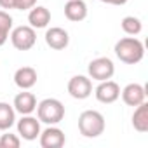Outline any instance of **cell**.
<instances>
[{
	"instance_id": "24",
	"label": "cell",
	"mask_w": 148,
	"mask_h": 148,
	"mask_svg": "<svg viewBox=\"0 0 148 148\" xmlns=\"http://www.w3.org/2000/svg\"><path fill=\"white\" fill-rule=\"evenodd\" d=\"M7 38H9V33H2V32H0V47L7 42Z\"/></svg>"
},
{
	"instance_id": "14",
	"label": "cell",
	"mask_w": 148,
	"mask_h": 148,
	"mask_svg": "<svg viewBox=\"0 0 148 148\" xmlns=\"http://www.w3.org/2000/svg\"><path fill=\"white\" fill-rule=\"evenodd\" d=\"M64 16L73 23L84 21L87 18V4L84 0H68L64 4Z\"/></svg>"
},
{
	"instance_id": "1",
	"label": "cell",
	"mask_w": 148,
	"mask_h": 148,
	"mask_svg": "<svg viewBox=\"0 0 148 148\" xmlns=\"http://www.w3.org/2000/svg\"><path fill=\"white\" fill-rule=\"evenodd\" d=\"M117 58L125 64H138L145 56V45L136 37H124L115 44Z\"/></svg>"
},
{
	"instance_id": "19",
	"label": "cell",
	"mask_w": 148,
	"mask_h": 148,
	"mask_svg": "<svg viewBox=\"0 0 148 148\" xmlns=\"http://www.w3.org/2000/svg\"><path fill=\"white\" fill-rule=\"evenodd\" d=\"M19 145H21V139L18 134L5 132L0 136V148H19Z\"/></svg>"
},
{
	"instance_id": "15",
	"label": "cell",
	"mask_w": 148,
	"mask_h": 148,
	"mask_svg": "<svg viewBox=\"0 0 148 148\" xmlns=\"http://www.w3.org/2000/svg\"><path fill=\"white\" fill-rule=\"evenodd\" d=\"M28 23L32 28L40 30V28H47V25L51 23V12L47 7L44 5H35L30 9L28 12Z\"/></svg>"
},
{
	"instance_id": "4",
	"label": "cell",
	"mask_w": 148,
	"mask_h": 148,
	"mask_svg": "<svg viewBox=\"0 0 148 148\" xmlns=\"http://www.w3.org/2000/svg\"><path fill=\"white\" fill-rule=\"evenodd\" d=\"M87 73L92 80H98V82H103V80H108L113 77L115 73V64L110 58H96L89 63L87 66Z\"/></svg>"
},
{
	"instance_id": "20",
	"label": "cell",
	"mask_w": 148,
	"mask_h": 148,
	"mask_svg": "<svg viewBox=\"0 0 148 148\" xmlns=\"http://www.w3.org/2000/svg\"><path fill=\"white\" fill-rule=\"evenodd\" d=\"M12 30V16L4 11V9H0V32L2 33H11Z\"/></svg>"
},
{
	"instance_id": "13",
	"label": "cell",
	"mask_w": 148,
	"mask_h": 148,
	"mask_svg": "<svg viewBox=\"0 0 148 148\" xmlns=\"http://www.w3.org/2000/svg\"><path fill=\"white\" fill-rule=\"evenodd\" d=\"M14 84L21 91H28L37 84V70L32 66H21L14 73Z\"/></svg>"
},
{
	"instance_id": "7",
	"label": "cell",
	"mask_w": 148,
	"mask_h": 148,
	"mask_svg": "<svg viewBox=\"0 0 148 148\" xmlns=\"http://www.w3.org/2000/svg\"><path fill=\"white\" fill-rule=\"evenodd\" d=\"M94 96L99 103H105V105H112L115 103L119 98H120V87L117 82L113 80H103L99 82V86L94 89Z\"/></svg>"
},
{
	"instance_id": "6",
	"label": "cell",
	"mask_w": 148,
	"mask_h": 148,
	"mask_svg": "<svg viewBox=\"0 0 148 148\" xmlns=\"http://www.w3.org/2000/svg\"><path fill=\"white\" fill-rule=\"evenodd\" d=\"M68 94L75 99H87L92 94V82L86 75H75L68 82Z\"/></svg>"
},
{
	"instance_id": "18",
	"label": "cell",
	"mask_w": 148,
	"mask_h": 148,
	"mask_svg": "<svg viewBox=\"0 0 148 148\" xmlns=\"http://www.w3.org/2000/svg\"><path fill=\"white\" fill-rule=\"evenodd\" d=\"M120 26H122L124 33H127V35H131V37L139 35L141 30H143V23H141V19L136 18V16H125V18L120 21Z\"/></svg>"
},
{
	"instance_id": "11",
	"label": "cell",
	"mask_w": 148,
	"mask_h": 148,
	"mask_svg": "<svg viewBox=\"0 0 148 148\" xmlns=\"http://www.w3.org/2000/svg\"><path fill=\"white\" fill-rule=\"evenodd\" d=\"M44 38H45V44H47L51 49H54V51H63V49H66L68 44H70V35H68V32H66L64 28H59V26L49 28V30L45 32Z\"/></svg>"
},
{
	"instance_id": "12",
	"label": "cell",
	"mask_w": 148,
	"mask_h": 148,
	"mask_svg": "<svg viewBox=\"0 0 148 148\" xmlns=\"http://www.w3.org/2000/svg\"><path fill=\"white\" fill-rule=\"evenodd\" d=\"M14 110L21 115H32L35 110H37V98L33 92H28V91H23L19 94H16L14 98V103H12Z\"/></svg>"
},
{
	"instance_id": "17",
	"label": "cell",
	"mask_w": 148,
	"mask_h": 148,
	"mask_svg": "<svg viewBox=\"0 0 148 148\" xmlns=\"http://www.w3.org/2000/svg\"><path fill=\"white\" fill-rule=\"evenodd\" d=\"M16 124V110L12 105L0 101V131H9Z\"/></svg>"
},
{
	"instance_id": "9",
	"label": "cell",
	"mask_w": 148,
	"mask_h": 148,
	"mask_svg": "<svg viewBox=\"0 0 148 148\" xmlns=\"http://www.w3.org/2000/svg\"><path fill=\"white\" fill-rule=\"evenodd\" d=\"M18 134L26 141L37 139L40 136V120L32 115H23L18 120Z\"/></svg>"
},
{
	"instance_id": "8",
	"label": "cell",
	"mask_w": 148,
	"mask_h": 148,
	"mask_svg": "<svg viewBox=\"0 0 148 148\" xmlns=\"http://www.w3.org/2000/svg\"><path fill=\"white\" fill-rule=\"evenodd\" d=\"M120 96H122V101L127 106L136 108L138 105L146 101V87H143L141 84H136V82L134 84H127L120 91Z\"/></svg>"
},
{
	"instance_id": "3",
	"label": "cell",
	"mask_w": 148,
	"mask_h": 148,
	"mask_svg": "<svg viewBox=\"0 0 148 148\" xmlns=\"http://www.w3.org/2000/svg\"><path fill=\"white\" fill-rule=\"evenodd\" d=\"M105 117L98 110H86L79 117V131L84 138H98L105 132Z\"/></svg>"
},
{
	"instance_id": "23",
	"label": "cell",
	"mask_w": 148,
	"mask_h": 148,
	"mask_svg": "<svg viewBox=\"0 0 148 148\" xmlns=\"http://www.w3.org/2000/svg\"><path fill=\"white\" fill-rule=\"evenodd\" d=\"M101 2L110 4V5H124V4H127V2H129V0H101Z\"/></svg>"
},
{
	"instance_id": "10",
	"label": "cell",
	"mask_w": 148,
	"mask_h": 148,
	"mask_svg": "<svg viewBox=\"0 0 148 148\" xmlns=\"http://www.w3.org/2000/svg\"><path fill=\"white\" fill-rule=\"evenodd\" d=\"M38 139H40L42 148H61L64 145V141H66L64 132L56 125H49L47 129L40 131Z\"/></svg>"
},
{
	"instance_id": "5",
	"label": "cell",
	"mask_w": 148,
	"mask_h": 148,
	"mask_svg": "<svg viewBox=\"0 0 148 148\" xmlns=\"http://www.w3.org/2000/svg\"><path fill=\"white\" fill-rule=\"evenodd\" d=\"M9 37H11L14 49H18V51H30L37 42L35 28H32L30 25L28 26H18V28L11 30Z\"/></svg>"
},
{
	"instance_id": "22",
	"label": "cell",
	"mask_w": 148,
	"mask_h": 148,
	"mask_svg": "<svg viewBox=\"0 0 148 148\" xmlns=\"http://www.w3.org/2000/svg\"><path fill=\"white\" fill-rule=\"evenodd\" d=\"M0 7H2L4 11L16 9V0H0Z\"/></svg>"
},
{
	"instance_id": "2",
	"label": "cell",
	"mask_w": 148,
	"mask_h": 148,
	"mask_svg": "<svg viewBox=\"0 0 148 148\" xmlns=\"http://www.w3.org/2000/svg\"><path fill=\"white\" fill-rule=\"evenodd\" d=\"M37 119L47 125H56L64 119V105L56 98H45L37 105Z\"/></svg>"
},
{
	"instance_id": "21",
	"label": "cell",
	"mask_w": 148,
	"mask_h": 148,
	"mask_svg": "<svg viewBox=\"0 0 148 148\" xmlns=\"http://www.w3.org/2000/svg\"><path fill=\"white\" fill-rule=\"evenodd\" d=\"M37 5V0H16V9L18 11H28Z\"/></svg>"
},
{
	"instance_id": "16",
	"label": "cell",
	"mask_w": 148,
	"mask_h": 148,
	"mask_svg": "<svg viewBox=\"0 0 148 148\" xmlns=\"http://www.w3.org/2000/svg\"><path fill=\"white\" fill-rule=\"evenodd\" d=\"M132 127L138 132H146L148 131V103H141L136 106L132 113Z\"/></svg>"
}]
</instances>
